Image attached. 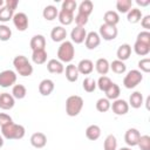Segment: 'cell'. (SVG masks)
I'll return each mask as SVG.
<instances>
[{"instance_id":"cell-1","label":"cell","mask_w":150,"mask_h":150,"mask_svg":"<svg viewBox=\"0 0 150 150\" xmlns=\"http://www.w3.org/2000/svg\"><path fill=\"white\" fill-rule=\"evenodd\" d=\"M83 108V100L81 96L71 95L66 100V112L68 116H77Z\"/></svg>"},{"instance_id":"cell-2","label":"cell","mask_w":150,"mask_h":150,"mask_svg":"<svg viewBox=\"0 0 150 150\" xmlns=\"http://www.w3.org/2000/svg\"><path fill=\"white\" fill-rule=\"evenodd\" d=\"M25 132H26L25 128L15 123H11L1 128V134L7 139H21L25 136Z\"/></svg>"},{"instance_id":"cell-3","label":"cell","mask_w":150,"mask_h":150,"mask_svg":"<svg viewBox=\"0 0 150 150\" xmlns=\"http://www.w3.org/2000/svg\"><path fill=\"white\" fill-rule=\"evenodd\" d=\"M13 64L16 69V71L21 75V76H29L33 73V67L29 63L28 59L23 55H18L14 57L13 60Z\"/></svg>"},{"instance_id":"cell-4","label":"cell","mask_w":150,"mask_h":150,"mask_svg":"<svg viewBox=\"0 0 150 150\" xmlns=\"http://www.w3.org/2000/svg\"><path fill=\"white\" fill-rule=\"evenodd\" d=\"M75 55V49L71 42L64 41L61 43V46L57 49V57L62 62H70L74 59Z\"/></svg>"},{"instance_id":"cell-5","label":"cell","mask_w":150,"mask_h":150,"mask_svg":"<svg viewBox=\"0 0 150 150\" xmlns=\"http://www.w3.org/2000/svg\"><path fill=\"white\" fill-rule=\"evenodd\" d=\"M142 80H143L142 73H141L139 70L134 69V70H130V71L125 75V77L123 79V84H124L125 88L132 89V88H135L139 82H142Z\"/></svg>"},{"instance_id":"cell-6","label":"cell","mask_w":150,"mask_h":150,"mask_svg":"<svg viewBox=\"0 0 150 150\" xmlns=\"http://www.w3.org/2000/svg\"><path fill=\"white\" fill-rule=\"evenodd\" d=\"M16 82V74L13 70H4L0 73V86L2 88H7L13 86Z\"/></svg>"},{"instance_id":"cell-7","label":"cell","mask_w":150,"mask_h":150,"mask_svg":"<svg viewBox=\"0 0 150 150\" xmlns=\"http://www.w3.org/2000/svg\"><path fill=\"white\" fill-rule=\"evenodd\" d=\"M117 33L118 32H117L116 26H110V25L103 23L100 27V34L103 38V40H105V41H111V40L116 39Z\"/></svg>"},{"instance_id":"cell-8","label":"cell","mask_w":150,"mask_h":150,"mask_svg":"<svg viewBox=\"0 0 150 150\" xmlns=\"http://www.w3.org/2000/svg\"><path fill=\"white\" fill-rule=\"evenodd\" d=\"M13 23L20 32H25L28 28V16L25 13H16L13 16Z\"/></svg>"},{"instance_id":"cell-9","label":"cell","mask_w":150,"mask_h":150,"mask_svg":"<svg viewBox=\"0 0 150 150\" xmlns=\"http://www.w3.org/2000/svg\"><path fill=\"white\" fill-rule=\"evenodd\" d=\"M139 137H141V134L137 129L135 128H131L129 129L125 135H124V141L125 143L129 145V146H135L138 144V141H139Z\"/></svg>"},{"instance_id":"cell-10","label":"cell","mask_w":150,"mask_h":150,"mask_svg":"<svg viewBox=\"0 0 150 150\" xmlns=\"http://www.w3.org/2000/svg\"><path fill=\"white\" fill-rule=\"evenodd\" d=\"M110 107L112 109V112L118 115V116L125 115L129 111V104L124 100H115V102Z\"/></svg>"},{"instance_id":"cell-11","label":"cell","mask_w":150,"mask_h":150,"mask_svg":"<svg viewBox=\"0 0 150 150\" xmlns=\"http://www.w3.org/2000/svg\"><path fill=\"white\" fill-rule=\"evenodd\" d=\"M30 144L36 148V149H41L47 144V137L43 132H34L30 136Z\"/></svg>"},{"instance_id":"cell-12","label":"cell","mask_w":150,"mask_h":150,"mask_svg":"<svg viewBox=\"0 0 150 150\" xmlns=\"http://www.w3.org/2000/svg\"><path fill=\"white\" fill-rule=\"evenodd\" d=\"M100 42H101V38L97 33L95 32H90L87 34V38H86V47L88 49H95L100 46Z\"/></svg>"},{"instance_id":"cell-13","label":"cell","mask_w":150,"mask_h":150,"mask_svg":"<svg viewBox=\"0 0 150 150\" xmlns=\"http://www.w3.org/2000/svg\"><path fill=\"white\" fill-rule=\"evenodd\" d=\"M54 90V82L49 79L42 80L39 84V91L42 96H49Z\"/></svg>"},{"instance_id":"cell-14","label":"cell","mask_w":150,"mask_h":150,"mask_svg":"<svg viewBox=\"0 0 150 150\" xmlns=\"http://www.w3.org/2000/svg\"><path fill=\"white\" fill-rule=\"evenodd\" d=\"M14 97L8 93L0 94V108L4 110H9L14 107Z\"/></svg>"},{"instance_id":"cell-15","label":"cell","mask_w":150,"mask_h":150,"mask_svg":"<svg viewBox=\"0 0 150 150\" xmlns=\"http://www.w3.org/2000/svg\"><path fill=\"white\" fill-rule=\"evenodd\" d=\"M70 36L75 43H82L87 38V32L83 27H75V28H73Z\"/></svg>"},{"instance_id":"cell-16","label":"cell","mask_w":150,"mask_h":150,"mask_svg":"<svg viewBox=\"0 0 150 150\" xmlns=\"http://www.w3.org/2000/svg\"><path fill=\"white\" fill-rule=\"evenodd\" d=\"M66 36H67V32L61 26L54 27L52 29V32H50V38H52V40L54 42H61V41H63L66 39Z\"/></svg>"},{"instance_id":"cell-17","label":"cell","mask_w":150,"mask_h":150,"mask_svg":"<svg viewBox=\"0 0 150 150\" xmlns=\"http://www.w3.org/2000/svg\"><path fill=\"white\" fill-rule=\"evenodd\" d=\"M116 55H117L118 60L122 61V62L125 61V60H128V59L130 57V55H131V46L128 45V43L121 45V46L118 47L117 52H116Z\"/></svg>"},{"instance_id":"cell-18","label":"cell","mask_w":150,"mask_h":150,"mask_svg":"<svg viewBox=\"0 0 150 150\" xmlns=\"http://www.w3.org/2000/svg\"><path fill=\"white\" fill-rule=\"evenodd\" d=\"M77 67V70L80 74H83V75H89L93 69H94V63L88 60V59H84V60H81L80 63L76 66Z\"/></svg>"},{"instance_id":"cell-19","label":"cell","mask_w":150,"mask_h":150,"mask_svg":"<svg viewBox=\"0 0 150 150\" xmlns=\"http://www.w3.org/2000/svg\"><path fill=\"white\" fill-rule=\"evenodd\" d=\"M47 69L52 74H62L63 73V64L60 61H57L55 59H52L47 63Z\"/></svg>"},{"instance_id":"cell-20","label":"cell","mask_w":150,"mask_h":150,"mask_svg":"<svg viewBox=\"0 0 150 150\" xmlns=\"http://www.w3.org/2000/svg\"><path fill=\"white\" fill-rule=\"evenodd\" d=\"M101 136V129L96 124H91L86 129V137L90 141H96Z\"/></svg>"},{"instance_id":"cell-21","label":"cell","mask_w":150,"mask_h":150,"mask_svg":"<svg viewBox=\"0 0 150 150\" xmlns=\"http://www.w3.org/2000/svg\"><path fill=\"white\" fill-rule=\"evenodd\" d=\"M103 20H104V23L105 25L116 26L118 23V21H120V16H118V14L115 11H108V12L104 13Z\"/></svg>"},{"instance_id":"cell-22","label":"cell","mask_w":150,"mask_h":150,"mask_svg":"<svg viewBox=\"0 0 150 150\" xmlns=\"http://www.w3.org/2000/svg\"><path fill=\"white\" fill-rule=\"evenodd\" d=\"M45 46H46V40L43 38V35H34L30 40V48L33 50H36V49H45Z\"/></svg>"},{"instance_id":"cell-23","label":"cell","mask_w":150,"mask_h":150,"mask_svg":"<svg viewBox=\"0 0 150 150\" xmlns=\"http://www.w3.org/2000/svg\"><path fill=\"white\" fill-rule=\"evenodd\" d=\"M32 60L34 63L36 64H43L47 60V53L45 49H36V50H33V54H32Z\"/></svg>"},{"instance_id":"cell-24","label":"cell","mask_w":150,"mask_h":150,"mask_svg":"<svg viewBox=\"0 0 150 150\" xmlns=\"http://www.w3.org/2000/svg\"><path fill=\"white\" fill-rule=\"evenodd\" d=\"M79 70H77V67L75 64H68L67 68H66V77L69 82H75L77 81L79 79Z\"/></svg>"},{"instance_id":"cell-25","label":"cell","mask_w":150,"mask_h":150,"mask_svg":"<svg viewBox=\"0 0 150 150\" xmlns=\"http://www.w3.org/2000/svg\"><path fill=\"white\" fill-rule=\"evenodd\" d=\"M129 103L132 108L135 109H138L142 107L143 104V95L139 93V91H135L130 95V98H129Z\"/></svg>"},{"instance_id":"cell-26","label":"cell","mask_w":150,"mask_h":150,"mask_svg":"<svg viewBox=\"0 0 150 150\" xmlns=\"http://www.w3.org/2000/svg\"><path fill=\"white\" fill-rule=\"evenodd\" d=\"M42 15H43V18H45L46 20L52 21V20L56 19V16L59 15V11L56 9L55 6L49 5V6L45 7V9H43V12H42Z\"/></svg>"},{"instance_id":"cell-27","label":"cell","mask_w":150,"mask_h":150,"mask_svg":"<svg viewBox=\"0 0 150 150\" xmlns=\"http://www.w3.org/2000/svg\"><path fill=\"white\" fill-rule=\"evenodd\" d=\"M109 68H110V64H109V62H108V60L107 59H98L97 61H96V70H97V73L98 74H101V75H105L108 71H109Z\"/></svg>"},{"instance_id":"cell-28","label":"cell","mask_w":150,"mask_h":150,"mask_svg":"<svg viewBox=\"0 0 150 150\" xmlns=\"http://www.w3.org/2000/svg\"><path fill=\"white\" fill-rule=\"evenodd\" d=\"M104 93H105L108 100H117V97L120 96L121 89H120V87H118L116 83L112 82V83L110 84V87H109Z\"/></svg>"},{"instance_id":"cell-29","label":"cell","mask_w":150,"mask_h":150,"mask_svg":"<svg viewBox=\"0 0 150 150\" xmlns=\"http://www.w3.org/2000/svg\"><path fill=\"white\" fill-rule=\"evenodd\" d=\"M134 49H135V53L137 55L144 56V55H148L149 54V52H150V45H146V43L136 41L135 45H134Z\"/></svg>"},{"instance_id":"cell-30","label":"cell","mask_w":150,"mask_h":150,"mask_svg":"<svg viewBox=\"0 0 150 150\" xmlns=\"http://www.w3.org/2000/svg\"><path fill=\"white\" fill-rule=\"evenodd\" d=\"M93 9H94V5H93V2H91L90 0H84V1H82V2L80 4V6H79V13L84 14V15H87V16H89V15L91 14Z\"/></svg>"},{"instance_id":"cell-31","label":"cell","mask_w":150,"mask_h":150,"mask_svg":"<svg viewBox=\"0 0 150 150\" xmlns=\"http://www.w3.org/2000/svg\"><path fill=\"white\" fill-rule=\"evenodd\" d=\"M59 21L62 23V25H64V26H68V25H70L71 22H73V20H74V14L73 13H70V12H67V11H60V13H59Z\"/></svg>"},{"instance_id":"cell-32","label":"cell","mask_w":150,"mask_h":150,"mask_svg":"<svg viewBox=\"0 0 150 150\" xmlns=\"http://www.w3.org/2000/svg\"><path fill=\"white\" fill-rule=\"evenodd\" d=\"M27 94V89L23 84H15L12 89V96L18 100H22Z\"/></svg>"},{"instance_id":"cell-33","label":"cell","mask_w":150,"mask_h":150,"mask_svg":"<svg viewBox=\"0 0 150 150\" xmlns=\"http://www.w3.org/2000/svg\"><path fill=\"white\" fill-rule=\"evenodd\" d=\"M127 19L130 23H137L141 19H142V12L138 9V8H131L129 12H128V15H127Z\"/></svg>"},{"instance_id":"cell-34","label":"cell","mask_w":150,"mask_h":150,"mask_svg":"<svg viewBox=\"0 0 150 150\" xmlns=\"http://www.w3.org/2000/svg\"><path fill=\"white\" fill-rule=\"evenodd\" d=\"M132 2L131 0H118L116 4V8L120 13H128L131 9Z\"/></svg>"},{"instance_id":"cell-35","label":"cell","mask_w":150,"mask_h":150,"mask_svg":"<svg viewBox=\"0 0 150 150\" xmlns=\"http://www.w3.org/2000/svg\"><path fill=\"white\" fill-rule=\"evenodd\" d=\"M110 68H111V70L115 73V74H123L125 70H127V66L124 64V62H122V61H120V60H115V61H112L111 62V64H110Z\"/></svg>"},{"instance_id":"cell-36","label":"cell","mask_w":150,"mask_h":150,"mask_svg":"<svg viewBox=\"0 0 150 150\" xmlns=\"http://www.w3.org/2000/svg\"><path fill=\"white\" fill-rule=\"evenodd\" d=\"M13 16H14V11L7 8L6 6H4V7L0 8V21L7 22L11 19H13Z\"/></svg>"},{"instance_id":"cell-37","label":"cell","mask_w":150,"mask_h":150,"mask_svg":"<svg viewBox=\"0 0 150 150\" xmlns=\"http://www.w3.org/2000/svg\"><path fill=\"white\" fill-rule=\"evenodd\" d=\"M103 148H104V150H116V148H117L116 137L114 135H108L107 138L104 139Z\"/></svg>"},{"instance_id":"cell-38","label":"cell","mask_w":150,"mask_h":150,"mask_svg":"<svg viewBox=\"0 0 150 150\" xmlns=\"http://www.w3.org/2000/svg\"><path fill=\"white\" fill-rule=\"evenodd\" d=\"M96 109L100 112H107L110 109V102L108 98H100L96 102Z\"/></svg>"},{"instance_id":"cell-39","label":"cell","mask_w":150,"mask_h":150,"mask_svg":"<svg viewBox=\"0 0 150 150\" xmlns=\"http://www.w3.org/2000/svg\"><path fill=\"white\" fill-rule=\"evenodd\" d=\"M83 89L87 91V93H93L95 89H96V81L91 77H86L83 80Z\"/></svg>"},{"instance_id":"cell-40","label":"cell","mask_w":150,"mask_h":150,"mask_svg":"<svg viewBox=\"0 0 150 150\" xmlns=\"http://www.w3.org/2000/svg\"><path fill=\"white\" fill-rule=\"evenodd\" d=\"M111 83H112V82H111V80H110L108 76H101V77L98 79V81H97L96 86L100 88V90L105 91V90L110 87V84H111Z\"/></svg>"},{"instance_id":"cell-41","label":"cell","mask_w":150,"mask_h":150,"mask_svg":"<svg viewBox=\"0 0 150 150\" xmlns=\"http://www.w3.org/2000/svg\"><path fill=\"white\" fill-rule=\"evenodd\" d=\"M12 36V30L9 27L5 25H0V40L1 41H8Z\"/></svg>"},{"instance_id":"cell-42","label":"cell","mask_w":150,"mask_h":150,"mask_svg":"<svg viewBox=\"0 0 150 150\" xmlns=\"http://www.w3.org/2000/svg\"><path fill=\"white\" fill-rule=\"evenodd\" d=\"M137 145L139 146L141 150H150V136L148 135L141 136Z\"/></svg>"},{"instance_id":"cell-43","label":"cell","mask_w":150,"mask_h":150,"mask_svg":"<svg viewBox=\"0 0 150 150\" xmlns=\"http://www.w3.org/2000/svg\"><path fill=\"white\" fill-rule=\"evenodd\" d=\"M76 1L74 0H64L62 2V11H67L70 13H74V11L76 9Z\"/></svg>"},{"instance_id":"cell-44","label":"cell","mask_w":150,"mask_h":150,"mask_svg":"<svg viewBox=\"0 0 150 150\" xmlns=\"http://www.w3.org/2000/svg\"><path fill=\"white\" fill-rule=\"evenodd\" d=\"M88 18L87 15L84 14H81V13H77V15L75 16V23H76V27H84L88 22Z\"/></svg>"},{"instance_id":"cell-45","label":"cell","mask_w":150,"mask_h":150,"mask_svg":"<svg viewBox=\"0 0 150 150\" xmlns=\"http://www.w3.org/2000/svg\"><path fill=\"white\" fill-rule=\"evenodd\" d=\"M136 41H139V42L150 45V33H149L148 30H145V32H141V33L137 35V40H136Z\"/></svg>"},{"instance_id":"cell-46","label":"cell","mask_w":150,"mask_h":150,"mask_svg":"<svg viewBox=\"0 0 150 150\" xmlns=\"http://www.w3.org/2000/svg\"><path fill=\"white\" fill-rule=\"evenodd\" d=\"M11 123H13L12 117H11L9 115L5 114V112H0V127L2 128V127L8 125V124H11Z\"/></svg>"},{"instance_id":"cell-47","label":"cell","mask_w":150,"mask_h":150,"mask_svg":"<svg viewBox=\"0 0 150 150\" xmlns=\"http://www.w3.org/2000/svg\"><path fill=\"white\" fill-rule=\"evenodd\" d=\"M138 67L142 71L149 73L150 71V59H143L138 62Z\"/></svg>"},{"instance_id":"cell-48","label":"cell","mask_w":150,"mask_h":150,"mask_svg":"<svg viewBox=\"0 0 150 150\" xmlns=\"http://www.w3.org/2000/svg\"><path fill=\"white\" fill-rule=\"evenodd\" d=\"M5 4H6V7H7V8L14 11V9H16V7H18V5H19V1H18V0H7Z\"/></svg>"},{"instance_id":"cell-49","label":"cell","mask_w":150,"mask_h":150,"mask_svg":"<svg viewBox=\"0 0 150 150\" xmlns=\"http://www.w3.org/2000/svg\"><path fill=\"white\" fill-rule=\"evenodd\" d=\"M141 25H142L143 28H145V29H150V15H145V16L142 19Z\"/></svg>"},{"instance_id":"cell-50","label":"cell","mask_w":150,"mask_h":150,"mask_svg":"<svg viewBox=\"0 0 150 150\" xmlns=\"http://www.w3.org/2000/svg\"><path fill=\"white\" fill-rule=\"evenodd\" d=\"M136 4L142 6V7H144V6H148L150 4V0H136Z\"/></svg>"},{"instance_id":"cell-51","label":"cell","mask_w":150,"mask_h":150,"mask_svg":"<svg viewBox=\"0 0 150 150\" xmlns=\"http://www.w3.org/2000/svg\"><path fill=\"white\" fill-rule=\"evenodd\" d=\"M149 103H150V97L148 96V97H146V101H145V104H146V109H149V108H150V107H149Z\"/></svg>"},{"instance_id":"cell-52","label":"cell","mask_w":150,"mask_h":150,"mask_svg":"<svg viewBox=\"0 0 150 150\" xmlns=\"http://www.w3.org/2000/svg\"><path fill=\"white\" fill-rule=\"evenodd\" d=\"M4 145V138H2V136L0 135V148Z\"/></svg>"},{"instance_id":"cell-53","label":"cell","mask_w":150,"mask_h":150,"mask_svg":"<svg viewBox=\"0 0 150 150\" xmlns=\"http://www.w3.org/2000/svg\"><path fill=\"white\" fill-rule=\"evenodd\" d=\"M4 4H5V2H4V0H0V8H1V7H4Z\"/></svg>"},{"instance_id":"cell-54","label":"cell","mask_w":150,"mask_h":150,"mask_svg":"<svg viewBox=\"0 0 150 150\" xmlns=\"http://www.w3.org/2000/svg\"><path fill=\"white\" fill-rule=\"evenodd\" d=\"M120 150H131V149H129V148H121Z\"/></svg>"}]
</instances>
